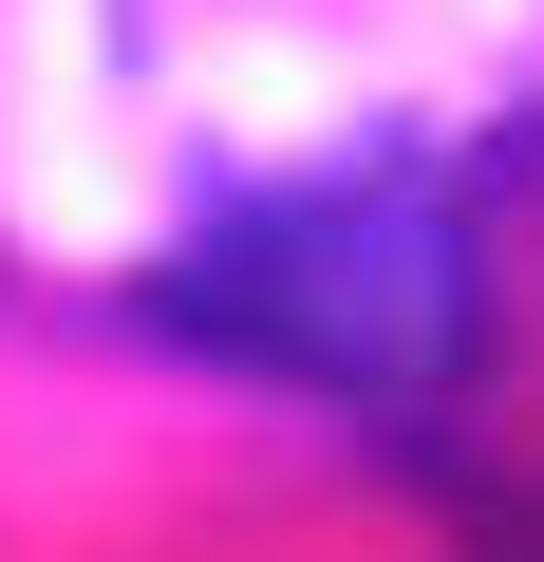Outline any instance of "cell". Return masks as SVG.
<instances>
[{
    "instance_id": "6da1fadb",
    "label": "cell",
    "mask_w": 544,
    "mask_h": 562,
    "mask_svg": "<svg viewBox=\"0 0 544 562\" xmlns=\"http://www.w3.org/2000/svg\"><path fill=\"white\" fill-rule=\"evenodd\" d=\"M469 281L488 262H469L451 188H413V169H301V188H244L225 225H188L151 262V301L188 338L263 357V375H301V394L395 413V394H432L469 357V319H488Z\"/></svg>"
}]
</instances>
